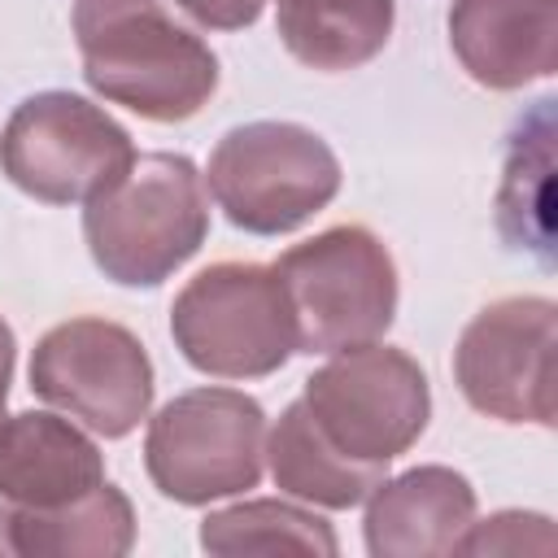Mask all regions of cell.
I'll return each mask as SVG.
<instances>
[{
	"instance_id": "1",
	"label": "cell",
	"mask_w": 558,
	"mask_h": 558,
	"mask_svg": "<svg viewBox=\"0 0 558 558\" xmlns=\"http://www.w3.org/2000/svg\"><path fill=\"white\" fill-rule=\"evenodd\" d=\"M70 26L87 87L148 122H187L218 92L214 48L166 0H74Z\"/></svg>"
},
{
	"instance_id": "5",
	"label": "cell",
	"mask_w": 558,
	"mask_h": 558,
	"mask_svg": "<svg viewBox=\"0 0 558 558\" xmlns=\"http://www.w3.org/2000/svg\"><path fill=\"white\" fill-rule=\"evenodd\" d=\"M170 336L183 362L209 379H266L296 353L288 292L262 262L196 270L170 305Z\"/></svg>"
},
{
	"instance_id": "20",
	"label": "cell",
	"mask_w": 558,
	"mask_h": 558,
	"mask_svg": "<svg viewBox=\"0 0 558 558\" xmlns=\"http://www.w3.org/2000/svg\"><path fill=\"white\" fill-rule=\"evenodd\" d=\"M205 31H244L262 17L266 0H174Z\"/></svg>"
},
{
	"instance_id": "13",
	"label": "cell",
	"mask_w": 558,
	"mask_h": 558,
	"mask_svg": "<svg viewBox=\"0 0 558 558\" xmlns=\"http://www.w3.org/2000/svg\"><path fill=\"white\" fill-rule=\"evenodd\" d=\"M105 484L100 445L52 410L0 414V501L52 510Z\"/></svg>"
},
{
	"instance_id": "19",
	"label": "cell",
	"mask_w": 558,
	"mask_h": 558,
	"mask_svg": "<svg viewBox=\"0 0 558 558\" xmlns=\"http://www.w3.org/2000/svg\"><path fill=\"white\" fill-rule=\"evenodd\" d=\"M558 532L541 510H497L488 519H471L453 541V554H554Z\"/></svg>"
},
{
	"instance_id": "21",
	"label": "cell",
	"mask_w": 558,
	"mask_h": 558,
	"mask_svg": "<svg viewBox=\"0 0 558 558\" xmlns=\"http://www.w3.org/2000/svg\"><path fill=\"white\" fill-rule=\"evenodd\" d=\"M13 362H17V340H13V327L0 314V414H4V401H9V384H13Z\"/></svg>"
},
{
	"instance_id": "8",
	"label": "cell",
	"mask_w": 558,
	"mask_h": 558,
	"mask_svg": "<svg viewBox=\"0 0 558 558\" xmlns=\"http://www.w3.org/2000/svg\"><path fill=\"white\" fill-rule=\"evenodd\" d=\"M131 161V131L78 92H35L0 131V174L44 205H87Z\"/></svg>"
},
{
	"instance_id": "22",
	"label": "cell",
	"mask_w": 558,
	"mask_h": 558,
	"mask_svg": "<svg viewBox=\"0 0 558 558\" xmlns=\"http://www.w3.org/2000/svg\"><path fill=\"white\" fill-rule=\"evenodd\" d=\"M0 554H13V506L0 501Z\"/></svg>"
},
{
	"instance_id": "11",
	"label": "cell",
	"mask_w": 558,
	"mask_h": 558,
	"mask_svg": "<svg viewBox=\"0 0 558 558\" xmlns=\"http://www.w3.org/2000/svg\"><path fill=\"white\" fill-rule=\"evenodd\" d=\"M449 48L488 92L549 78L558 70V0H453Z\"/></svg>"
},
{
	"instance_id": "14",
	"label": "cell",
	"mask_w": 558,
	"mask_h": 558,
	"mask_svg": "<svg viewBox=\"0 0 558 558\" xmlns=\"http://www.w3.org/2000/svg\"><path fill=\"white\" fill-rule=\"evenodd\" d=\"M392 0H275L283 48L323 74H344L375 61L392 39Z\"/></svg>"
},
{
	"instance_id": "16",
	"label": "cell",
	"mask_w": 558,
	"mask_h": 558,
	"mask_svg": "<svg viewBox=\"0 0 558 558\" xmlns=\"http://www.w3.org/2000/svg\"><path fill=\"white\" fill-rule=\"evenodd\" d=\"M266 466L279 493H288L292 501L305 506H323V510H353L371 497V488L388 475L375 466H357L349 458H340L318 427L310 423L301 397L279 414L275 427H266Z\"/></svg>"
},
{
	"instance_id": "18",
	"label": "cell",
	"mask_w": 558,
	"mask_h": 558,
	"mask_svg": "<svg viewBox=\"0 0 558 558\" xmlns=\"http://www.w3.org/2000/svg\"><path fill=\"white\" fill-rule=\"evenodd\" d=\"M201 549L218 554V558H240V554L331 558V554H340V541L323 514H314L296 501L253 497V501H235L227 510H209L201 519Z\"/></svg>"
},
{
	"instance_id": "7",
	"label": "cell",
	"mask_w": 558,
	"mask_h": 558,
	"mask_svg": "<svg viewBox=\"0 0 558 558\" xmlns=\"http://www.w3.org/2000/svg\"><path fill=\"white\" fill-rule=\"evenodd\" d=\"M266 466V410L240 388H187L144 432V471L174 506H209L257 488Z\"/></svg>"
},
{
	"instance_id": "9",
	"label": "cell",
	"mask_w": 558,
	"mask_h": 558,
	"mask_svg": "<svg viewBox=\"0 0 558 558\" xmlns=\"http://www.w3.org/2000/svg\"><path fill=\"white\" fill-rule=\"evenodd\" d=\"M31 392L105 440L131 436L153 410V357L113 318H65L39 336L26 366Z\"/></svg>"
},
{
	"instance_id": "3",
	"label": "cell",
	"mask_w": 558,
	"mask_h": 558,
	"mask_svg": "<svg viewBox=\"0 0 558 558\" xmlns=\"http://www.w3.org/2000/svg\"><path fill=\"white\" fill-rule=\"evenodd\" d=\"M275 275L292 305L296 353L327 357L384 340L397 318V262L371 227H327L292 244L275 262Z\"/></svg>"
},
{
	"instance_id": "4",
	"label": "cell",
	"mask_w": 558,
	"mask_h": 558,
	"mask_svg": "<svg viewBox=\"0 0 558 558\" xmlns=\"http://www.w3.org/2000/svg\"><path fill=\"white\" fill-rule=\"evenodd\" d=\"M340 157L301 122L231 126L205 166V192L231 227L248 235H288L340 196Z\"/></svg>"
},
{
	"instance_id": "10",
	"label": "cell",
	"mask_w": 558,
	"mask_h": 558,
	"mask_svg": "<svg viewBox=\"0 0 558 558\" xmlns=\"http://www.w3.org/2000/svg\"><path fill=\"white\" fill-rule=\"evenodd\" d=\"M554 349L558 305L549 296H501L458 336V392L497 423L554 427Z\"/></svg>"
},
{
	"instance_id": "12",
	"label": "cell",
	"mask_w": 558,
	"mask_h": 558,
	"mask_svg": "<svg viewBox=\"0 0 558 558\" xmlns=\"http://www.w3.org/2000/svg\"><path fill=\"white\" fill-rule=\"evenodd\" d=\"M475 488L462 471L427 462L401 475H384L366 497V554L371 558H436L453 554V541L475 519Z\"/></svg>"
},
{
	"instance_id": "17",
	"label": "cell",
	"mask_w": 558,
	"mask_h": 558,
	"mask_svg": "<svg viewBox=\"0 0 558 558\" xmlns=\"http://www.w3.org/2000/svg\"><path fill=\"white\" fill-rule=\"evenodd\" d=\"M135 545V506L118 484L52 510H13V554L22 558H122Z\"/></svg>"
},
{
	"instance_id": "15",
	"label": "cell",
	"mask_w": 558,
	"mask_h": 558,
	"mask_svg": "<svg viewBox=\"0 0 558 558\" xmlns=\"http://www.w3.org/2000/svg\"><path fill=\"white\" fill-rule=\"evenodd\" d=\"M497 231L510 248L536 253L545 266L554 262V100H536L506 153L501 187H497Z\"/></svg>"
},
{
	"instance_id": "2",
	"label": "cell",
	"mask_w": 558,
	"mask_h": 558,
	"mask_svg": "<svg viewBox=\"0 0 558 558\" xmlns=\"http://www.w3.org/2000/svg\"><path fill=\"white\" fill-rule=\"evenodd\" d=\"M83 240L118 288H157L209 240L205 174L183 153H135L122 179L83 205Z\"/></svg>"
},
{
	"instance_id": "6",
	"label": "cell",
	"mask_w": 558,
	"mask_h": 558,
	"mask_svg": "<svg viewBox=\"0 0 558 558\" xmlns=\"http://www.w3.org/2000/svg\"><path fill=\"white\" fill-rule=\"evenodd\" d=\"M301 405L340 458L388 471V462L427 432L432 388L405 349L371 340L327 353V362L305 379Z\"/></svg>"
}]
</instances>
